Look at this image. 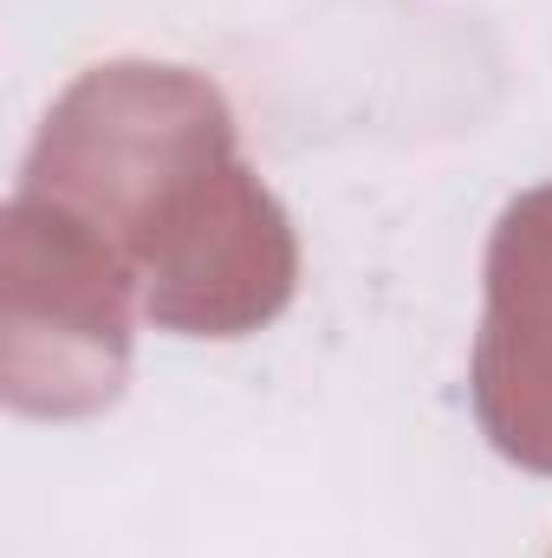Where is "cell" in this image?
<instances>
[{
  "label": "cell",
  "mask_w": 552,
  "mask_h": 558,
  "mask_svg": "<svg viewBox=\"0 0 552 558\" xmlns=\"http://www.w3.org/2000/svg\"><path fill=\"white\" fill-rule=\"evenodd\" d=\"M20 189L65 202L124 254L156 331L248 338L292 305V221L241 162L228 98L189 65L79 72L26 149Z\"/></svg>",
  "instance_id": "cell-1"
},
{
  "label": "cell",
  "mask_w": 552,
  "mask_h": 558,
  "mask_svg": "<svg viewBox=\"0 0 552 558\" xmlns=\"http://www.w3.org/2000/svg\"><path fill=\"white\" fill-rule=\"evenodd\" d=\"M143 286L65 202L13 195L0 228V390L20 416H98L124 397Z\"/></svg>",
  "instance_id": "cell-2"
},
{
  "label": "cell",
  "mask_w": 552,
  "mask_h": 558,
  "mask_svg": "<svg viewBox=\"0 0 552 558\" xmlns=\"http://www.w3.org/2000/svg\"><path fill=\"white\" fill-rule=\"evenodd\" d=\"M475 331V416L527 474H552V182L507 202L488 241Z\"/></svg>",
  "instance_id": "cell-3"
}]
</instances>
